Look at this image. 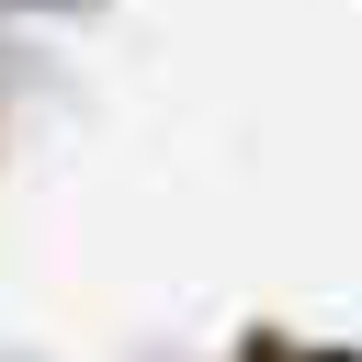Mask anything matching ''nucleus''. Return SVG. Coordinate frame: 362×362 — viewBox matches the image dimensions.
Returning <instances> with one entry per match:
<instances>
[{
  "mask_svg": "<svg viewBox=\"0 0 362 362\" xmlns=\"http://www.w3.org/2000/svg\"><path fill=\"white\" fill-rule=\"evenodd\" d=\"M238 362H362V351H305V339H249Z\"/></svg>",
  "mask_w": 362,
  "mask_h": 362,
  "instance_id": "nucleus-1",
  "label": "nucleus"
}]
</instances>
